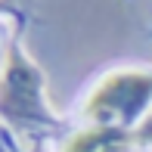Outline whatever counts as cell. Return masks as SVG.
<instances>
[{
	"mask_svg": "<svg viewBox=\"0 0 152 152\" xmlns=\"http://www.w3.org/2000/svg\"><path fill=\"white\" fill-rule=\"evenodd\" d=\"M152 99V72H115L90 93L84 115L96 127L124 130Z\"/></svg>",
	"mask_w": 152,
	"mask_h": 152,
	"instance_id": "1",
	"label": "cell"
},
{
	"mask_svg": "<svg viewBox=\"0 0 152 152\" xmlns=\"http://www.w3.org/2000/svg\"><path fill=\"white\" fill-rule=\"evenodd\" d=\"M106 152H130V149H127V143H124V146H112V149H106Z\"/></svg>",
	"mask_w": 152,
	"mask_h": 152,
	"instance_id": "4",
	"label": "cell"
},
{
	"mask_svg": "<svg viewBox=\"0 0 152 152\" xmlns=\"http://www.w3.org/2000/svg\"><path fill=\"white\" fill-rule=\"evenodd\" d=\"M40 87H44L40 72L22 53L12 50L3 65V75H0V115L19 124L47 121V106H44Z\"/></svg>",
	"mask_w": 152,
	"mask_h": 152,
	"instance_id": "2",
	"label": "cell"
},
{
	"mask_svg": "<svg viewBox=\"0 0 152 152\" xmlns=\"http://www.w3.org/2000/svg\"><path fill=\"white\" fill-rule=\"evenodd\" d=\"M137 140H143V143H152V112L146 115V121L140 124V130H137Z\"/></svg>",
	"mask_w": 152,
	"mask_h": 152,
	"instance_id": "3",
	"label": "cell"
}]
</instances>
